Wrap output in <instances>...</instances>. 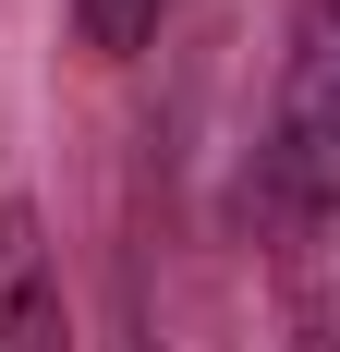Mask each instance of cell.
<instances>
[{
  "label": "cell",
  "mask_w": 340,
  "mask_h": 352,
  "mask_svg": "<svg viewBox=\"0 0 340 352\" xmlns=\"http://www.w3.org/2000/svg\"><path fill=\"white\" fill-rule=\"evenodd\" d=\"M268 170L304 219H340V0H292V61H279Z\"/></svg>",
  "instance_id": "1"
},
{
  "label": "cell",
  "mask_w": 340,
  "mask_h": 352,
  "mask_svg": "<svg viewBox=\"0 0 340 352\" xmlns=\"http://www.w3.org/2000/svg\"><path fill=\"white\" fill-rule=\"evenodd\" d=\"M0 352H73V304H61L36 207H0Z\"/></svg>",
  "instance_id": "2"
},
{
  "label": "cell",
  "mask_w": 340,
  "mask_h": 352,
  "mask_svg": "<svg viewBox=\"0 0 340 352\" xmlns=\"http://www.w3.org/2000/svg\"><path fill=\"white\" fill-rule=\"evenodd\" d=\"M73 12H85V49H109V61L158 36V0H73Z\"/></svg>",
  "instance_id": "3"
},
{
  "label": "cell",
  "mask_w": 340,
  "mask_h": 352,
  "mask_svg": "<svg viewBox=\"0 0 340 352\" xmlns=\"http://www.w3.org/2000/svg\"><path fill=\"white\" fill-rule=\"evenodd\" d=\"M292 352H340V304H316V316H304V340H292Z\"/></svg>",
  "instance_id": "4"
}]
</instances>
